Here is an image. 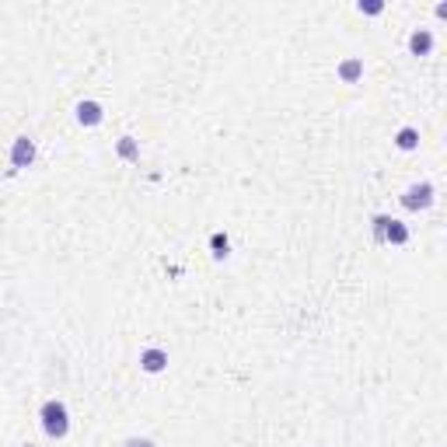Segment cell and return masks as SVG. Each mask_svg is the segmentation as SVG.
<instances>
[{"label": "cell", "instance_id": "6da1fadb", "mask_svg": "<svg viewBox=\"0 0 447 447\" xmlns=\"http://www.w3.org/2000/svg\"><path fill=\"white\" fill-rule=\"evenodd\" d=\"M39 419H42L46 437H53V440H63L70 433V412L60 398H46L42 409H39Z\"/></svg>", "mask_w": 447, "mask_h": 447}, {"label": "cell", "instance_id": "7a4b0ae2", "mask_svg": "<svg viewBox=\"0 0 447 447\" xmlns=\"http://www.w3.org/2000/svg\"><path fill=\"white\" fill-rule=\"evenodd\" d=\"M374 238L385 241V245H405L409 241V227L402 220H392V217H374Z\"/></svg>", "mask_w": 447, "mask_h": 447}, {"label": "cell", "instance_id": "3957f363", "mask_svg": "<svg viewBox=\"0 0 447 447\" xmlns=\"http://www.w3.org/2000/svg\"><path fill=\"white\" fill-rule=\"evenodd\" d=\"M402 207L405 210H430L433 207V186L430 182H416L402 193Z\"/></svg>", "mask_w": 447, "mask_h": 447}, {"label": "cell", "instance_id": "277c9868", "mask_svg": "<svg viewBox=\"0 0 447 447\" xmlns=\"http://www.w3.org/2000/svg\"><path fill=\"white\" fill-rule=\"evenodd\" d=\"M32 161H35V140H28V137H15V147H11V164H15V171L32 168Z\"/></svg>", "mask_w": 447, "mask_h": 447}, {"label": "cell", "instance_id": "5b68a950", "mask_svg": "<svg viewBox=\"0 0 447 447\" xmlns=\"http://www.w3.org/2000/svg\"><path fill=\"white\" fill-rule=\"evenodd\" d=\"M102 119H105V109H102L95 98L77 102V123H80V126H98Z\"/></svg>", "mask_w": 447, "mask_h": 447}, {"label": "cell", "instance_id": "8992f818", "mask_svg": "<svg viewBox=\"0 0 447 447\" xmlns=\"http://www.w3.org/2000/svg\"><path fill=\"white\" fill-rule=\"evenodd\" d=\"M140 367H143L147 374H161V371L168 367V353H164V349H157V346L143 349V353H140Z\"/></svg>", "mask_w": 447, "mask_h": 447}, {"label": "cell", "instance_id": "52a82bcc", "mask_svg": "<svg viewBox=\"0 0 447 447\" xmlns=\"http://www.w3.org/2000/svg\"><path fill=\"white\" fill-rule=\"evenodd\" d=\"M335 73H339V80H342V84H356V80L364 77V60H360V56H349V60H342V63H339V70H335Z\"/></svg>", "mask_w": 447, "mask_h": 447}, {"label": "cell", "instance_id": "ba28073f", "mask_svg": "<svg viewBox=\"0 0 447 447\" xmlns=\"http://www.w3.org/2000/svg\"><path fill=\"white\" fill-rule=\"evenodd\" d=\"M430 49H433V35H430L426 28H416V32L409 35V53H412V56H430Z\"/></svg>", "mask_w": 447, "mask_h": 447}, {"label": "cell", "instance_id": "9c48e42d", "mask_svg": "<svg viewBox=\"0 0 447 447\" xmlns=\"http://www.w3.org/2000/svg\"><path fill=\"white\" fill-rule=\"evenodd\" d=\"M395 147H398V150H416V147H419V130H416V126H402V130L395 133Z\"/></svg>", "mask_w": 447, "mask_h": 447}, {"label": "cell", "instance_id": "30bf717a", "mask_svg": "<svg viewBox=\"0 0 447 447\" xmlns=\"http://www.w3.org/2000/svg\"><path fill=\"white\" fill-rule=\"evenodd\" d=\"M116 147H119V157H126V161H133V164L140 161V147H137V140H133V137H119V143H116Z\"/></svg>", "mask_w": 447, "mask_h": 447}, {"label": "cell", "instance_id": "8fae6325", "mask_svg": "<svg viewBox=\"0 0 447 447\" xmlns=\"http://www.w3.org/2000/svg\"><path fill=\"white\" fill-rule=\"evenodd\" d=\"M210 248H213V255H227V248H231L227 234H213V238H210Z\"/></svg>", "mask_w": 447, "mask_h": 447}, {"label": "cell", "instance_id": "7c38bea8", "mask_svg": "<svg viewBox=\"0 0 447 447\" xmlns=\"http://www.w3.org/2000/svg\"><path fill=\"white\" fill-rule=\"evenodd\" d=\"M356 11H360V15H381L385 4H381V0H371V4H364V0H360V4H356Z\"/></svg>", "mask_w": 447, "mask_h": 447}, {"label": "cell", "instance_id": "4fadbf2b", "mask_svg": "<svg viewBox=\"0 0 447 447\" xmlns=\"http://www.w3.org/2000/svg\"><path fill=\"white\" fill-rule=\"evenodd\" d=\"M123 447H154V440H147V437H130Z\"/></svg>", "mask_w": 447, "mask_h": 447}, {"label": "cell", "instance_id": "5bb4252c", "mask_svg": "<svg viewBox=\"0 0 447 447\" xmlns=\"http://www.w3.org/2000/svg\"><path fill=\"white\" fill-rule=\"evenodd\" d=\"M25 447H35V444H25Z\"/></svg>", "mask_w": 447, "mask_h": 447}]
</instances>
